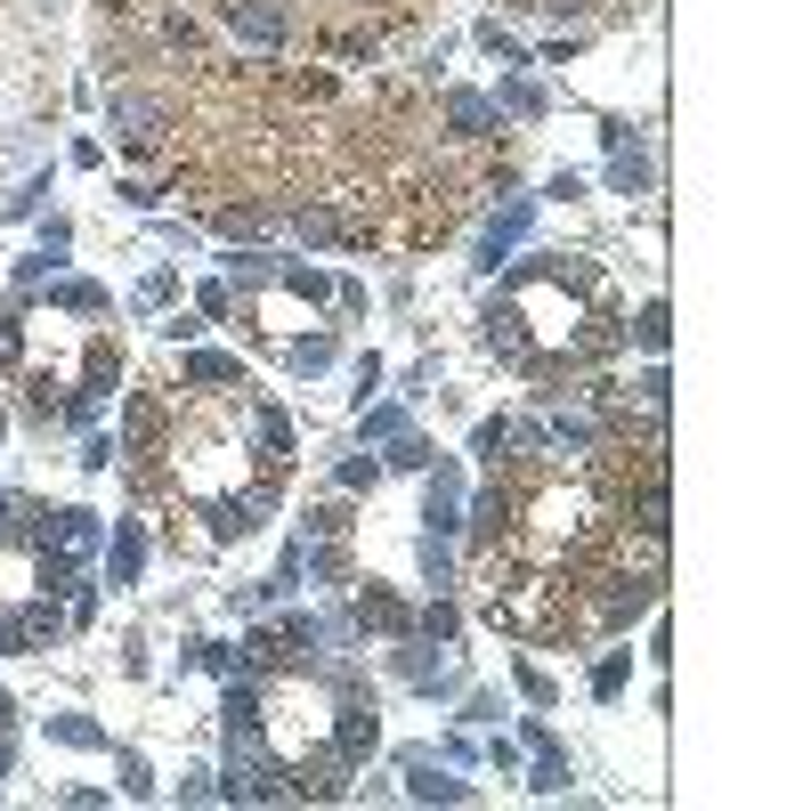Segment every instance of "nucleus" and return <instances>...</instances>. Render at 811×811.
<instances>
[{"label":"nucleus","mask_w":811,"mask_h":811,"mask_svg":"<svg viewBox=\"0 0 811 811\" xmlns=\"http://www.w3.org/2000/svg\"><path fill=\"white\" fill-rule=\"evenodd\" d=\"M0 722H9V698H0Z\"/></svg>","instance_id":"2"},{"label":"nucleus","mask_w":811,"mask_h":811,"mask_svg":"<svg viewBox=\"0 0 811 811\" xmlns=\"http://www.w3.org/2000/svg\"><path fill=\"white\" fill-rule=\"evenodd\" d=\"M155 122H162V106H155V98H114V131L155 138Z\"/></svg>","instance_id":"1"}]
</instances>
